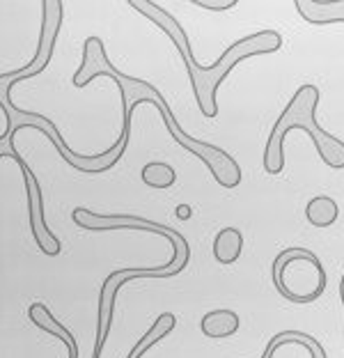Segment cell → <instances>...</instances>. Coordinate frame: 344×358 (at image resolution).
<instances>
[{"mask_svg": "<svg viewBox=\"0 0 344 358\" xmlns=\"http://www.w3.org/2000/svg\"><path fill=\"white\" fill-rule=\"evenodd\" d=\"M97 76H108L115 81V85H117L120 97H122V120L131 117L133 109L142 102L154 104L161 113L163 124H166V129L170 131L172 138H175L177 145L184 147L186 152H191L195 159L202 161L204 166L209 168L211 177L216 179L223 189H236V186L241 184L243 173L234 156H229L223 147L211 145V142H204V140H195L193 135L186 133L184 129L179 126L177 117L172 115L168 102L163 99V95L152 83L142 81V78H135V76H128V74H122L117 67H113L108 55H106L104 39L88 37L83 44V62L71 81H74V88H85V85H90Z\"/></svg>", "mask_w": 344, "mask_h": 358, "instance_id": "6da1fadb", "label": "cell"}, {"mask_svg": "<svg viewBox=\"0 0 344 358\" xmlns=\"http://www.w3.org/2000/svg\"><path fill=\"white\" fill-rule=\"evenodd\" d=\"M128 5H131L133 10H138L142 17L154 21L156 28L163 30L172 39V44H175L179 55H182L186 71H189L198 109L207 120H213L218 115L216 92L220 88V83H223V78L236 67V64L246 58H255V55L276 53L278 48L283 46L280 32L257 30L253 35H248V37L236 39L232 46L225 48L223 55H220L211 67H202V64L195 60V55H193V48H191L189 37H186V30L170 12L163 10L159 3H152V0H128Z\"/></svg>", "mask_w": 344, "mask_h": 358, "instance_id": "7a4b0ae2", "label": "cell"}, {"mask_svg": "<svg viewBox=\"0 0 344 358\" xmlns=\"http://www.w3.org/2000/svg\"><path fill=\"white\" fill-rule=\"evenodd\" d=\"M317 106H319L317 85H300L269 133L267 147H264V170H267V175L278 177L285 170V138L294 129H300V131L310 135L321 161L328 168L333 170L344 168V142L328 133L326 129H321L319 122L314 120Z\"/></svg>", "mask_w": 344, "mask_h": 358, "instance_id": "3957f363", "label": "cell"}, {"mask_svg": "<svg viewBox=\"0 0 344 358\" xmlns=\"http://www.w3.org/2000/svg\"><path fill=\"white\" fill-rule=\"evenodd\" d=\"M0 111H3V120H5V129H3V133H0V142H10V145H14V135H17L21 129H26V126L39 129V131H44L46 138L53 142V147L64 159V163H69L74 170L85 173V175H102V173L113 170L120 163L122 156H124L128 138H131V117H124L122 120L120 138L115 140L106 152L92 154V156L78 154L64 142V138L60 135V129L55 126V122L51 117H46L44 113L19 111L12 102V88L7 83H0Z\"/></svg>", "mask_w": 344, "mask_h": 358, "instance_id": "277c9868", "label": "cell"}, {"mask_svg": "<svg viewBox=\"0 0 344 358\" xmlns=\"http://www.w3.org/2000/svg\"><path fill=\"white\" fill-rule=\"evenodd\" d=\"M274 285L289 303H314L326 292V269L312 250L285 248L271 267Z\"/></svg>", "mask_w": 344, "mask_h": 358, "instance_id": "5b68a950", "label": "cell"}, {"mask_svg": "<svg viewBox=\"0 0 344 358\" xmlns=\"http://www.w3.org/2000/svg\"><path fill=\"white\" fill-rule=\"evenodd\" d=\"M71 218L78 227L88 232H113V230H140V232H152V234H161L166 237L172 246V257L182 260L189 264L191 260V246L182 232L172 230V227L156 223V220L149 218H140L133 216V214H97L90 211L85 207H76L71 211Z\"/></svg>", "mask_w": 344, "mask_h": 358, "instance_id": "8992f818", "label": "cell"}, {"mask_svg": "<svg viewBox=\"0 0 344 358\" xmlns=\"http://www.w3.org/2000/svg\"><path fill=\"white\" fill-rule=\"evenodd\" d=\"M0 156H3V159H14L17 161V166L21 168V175H23V184H26V196H28V223H30L32 239H35V243H37L39 253H44L48 257L60 255L62 253V243L51 232V227H48V223H46L44 196H41L39 179L35 177L32 168L28 166L23 156L14 149V145H10V154L3 152Z\"/></svg>", "mask_w": 344, "mask_h": 358, "instance_id": "52a82bcc", "label": "cell"}, {"mask_svg": "<svg viewBox=\"0 0 344 358\" xmlns=\"http://www.w3.org/2000/svg\"><path fill=\"white\" fill-rule=\"evenodd\" d=\"M60 28H62V3L60 0H44V3H41V32H39L35 58L28 62L26 67L3 71V74H0V83H7L10 88H14V85L21 81L39 76L53 58Z\"/></svg>", "mask_w": 344, "mask_h": 358, "instance_id": "ba28073f", "label": "cell"}, {"mask_svg": "<svg viewBox=\"0 0 344 358\" xmlns=\"http://www.w3.org/2000/svg\"><path fill=\"white\" fill-rule=\"evenodd\" d=\"M262 358H328L326 349L312 335L285 331L271 338Z\"/></svg>", "mask_w": 344, "mask_h": 358, "instance_id": "9c48e42d", "label": "cell"}, {"mask_svg": "<svg viewBox=\"0 0 344 358\" xmlns=\"http://www.w3.org/2000/svg\"><path fill=\"white\" fill-rule=\"evenodd\" d=\"M28 319H30L37 328H41V331H46L48 335L62 340L64 347H67V358H78V342L74 338V333L53 317V312L48 310V305L32 303L30 308H28Z\"/></svg>", "mask_w": 344, "mask_h": 358, "instance_id": "30bf717a", "label": "cell"}, {"mask_svg": "<svg viewBox=\"0 0 344 358\" xmlns=\"http://www.w3.org/2000/svg\"><path fill=\"white\" fill-rule=\"evenodd\" d=\"M296 12L303 21L314 26H331L344 23V0H296Z\"/></svg>", "mask_w": 344, "mask_h": 358, "instance_id": "8fae6325", "label": "cell"}, {"mask_svg": "<svg viewBox=\"0 0 344 358\" xmlns=\"http://www.w3.org/2000/svg\"><path fill=\"white\" fill-rule=\"evenodd\" d=\"M241 321H239V314L234 310H227V308H220V310H211L207 312L202 321H200V328H202V333L207 338L211 340H223V338H229V335H234L239 331Z\"/></svg>", "mask_w": 344, "mask_h": 358, "instance_id": "7c38bea8", "label": "cell"}, {"mask_svg": "<svg viewBox=\"0 0 344 358\" xmlns=\"http://www.w3.org/2000/svg\"><path fill=\"white\" fill-rule=\"evenodd\" d=\"M213 257H216L218 264H234L243 253V234L236 230V227H225L216 234L211 248Z\"/></svg>", "mask_w": 344, "mask_h": 358, "instance_id": "4fadbf2b", "label": "cell"}, {"mask_svg": "<svg viewBox=\"0 0 344 358\" xmlns=\"http://www.w3.org/2000/svg\"><path fill=\"white\" fill-rule=\"evenodd\" d=\"M340 216V207L333 198L328 196H314L305 205V218L314 227H331Z\"/></svg>", "mask_w": 344, "mask_h": 358, "instance_id": "5bb4252c", "label": "cell"}, {"mask_svg": "<svg viewBox=\"0 0 344 358\" xmlns=\"http://www.w3.org/2000/svg\"><path fill=\"white\" fill-rule=\"evenodd\" d=\"M140 179L149 186V189L166 191V189H170V186H175L177 173H175V168L168 166V163H163V161H149L142 166Z\"/></svg>", "mask_w": 344, "mask_h": 358, "instance_id": "9a60e30c", "label": "cell"}, {"mask_svg": "<svg viewBox=\"0 0 344 358\" xmlns=\"http://www.w3.org/2000/svg\"><path fill=\"white\" fill-rule=\"evenodd\" d=\"M193 5L209 12H227L232 10V7H236V0H193Z\"/></svg>", "mask_w": 344, "mask_h": 358, "instance_id": "2e32d148", "label": "cell"}, {"mask_svg": "<svg viewBox=\"0 0 344 358\" xmlns=\"http://www.w3.org/2000/svg\"><path fill=\"white\" fill-rule=\"evenodd\" d=\"M177 218L189 220V218H191V207H189V205H179V207H177Z\"/></svg>", "mask_w": 344, "mask_h": 358, "instance_id": "e0dca14e", "label": "cell"}, {"mask_svg": "<svg viewBox=\"0 0 344 358\" xmlns=\"http://www.w3.org/2000/svg\"><path fill=\"white\" fill-rule=\"evenodd\" d=\"M340 299H342V305H344V274L340 278Z\"/></svg>", "mask_w": 344, "mask_h": 358, "instance_id": "ac0fdd59", "label": "cell"}]
</instances>
